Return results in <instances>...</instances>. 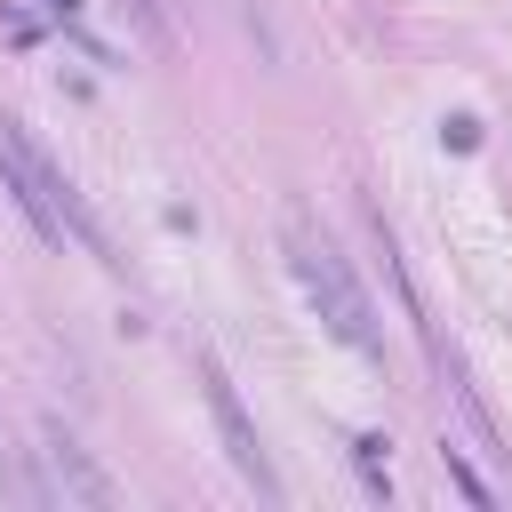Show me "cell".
Returning a JSON list of instances; mask_svg holds the SVG:
<instances>
[{"mask_svg": "<svg viewBox=\"0 0 512 512\" xmlns=\"http://www.w3.org/2000/svg\"><path fill=\"white\" fill-rule=\"evenodd\" d=\"M0 184L16 192V208L32 216V232L48 240V248H64V240H80L96 264H120V248H112V232L96 224V208L80 200V184L16 128V120H0Z\"/></svg>", "mask_w": 512, "mask_h": 512, "instance_id": "6da1fadb", "label": "cell"}, {"mask_svg": "<svg viewBox=\"0 0 512 512\" xmlns=\"http://www.w3.org/2000/svg\"><path fill=\"white\" fill-rule=\"evenodd\" d=\"M280 248H288V264H296V280H304V296L320 304V320H328V336L336 344H352L360 360H384V328H376V304H368V288H360V272H352V256L312 224V216H288V232H280Z\"/></svg>", "mask_w": 512, "mask_h": 512, "instance_id": "7a4b0ae2", "label": "cell"}, {"mask_svg": "<svg viewBox=\"0 0 512 512\" xmlns=\"http://www.w3.org/2000/svg\"><path fill=\"white\" fill-rule=\"evenodd\" d=\"M200 392H208V416H216V432H224V456L240 464V480L264 496V504H280V472H272V456H264V440H256V424H248V408H240V392H232V376L200 352Z\"/></svg>", "mask_w": 512, "mask_h": 512, "instance_id": "3957f363", "label": "cell"}, {"mask_svg": "<svg viewBox=\"0 0 512 512\" xmlns=\"http://www.w3.org/2000/svg\"><path fill=\"white\" fill-rule=\"evenodd\" d=\"M40 456L56 464V488H64L72 504H96V512H104V504H120V488H112V480L88 464V448H80L64 424H48V448H40Z\"/></svg>", "mask_w": 512, "mask_h": 512, "instance_id": "277c9868", "label": "cell"}, {"mask_svg": "<svg viewBox=\"0 0 512 512\" xmlns=\"http://www.w3.org/2000/svg\"><path fill=\"white\" fill-rule=\"evenodd\" d=\"M448 472H456V488H464V496H472V504H496V488H488V480H480V472H472V464H464V456H448Z\"/></svg>", "mask_w": 512, "mask_h": 512, "instance_id": "5b68a950", "label": "cell"}, {"mask_svg": "<svg viewBox=\"0 0 512 512\" xmlns=\"http://www.w3.org/2000/svg\"><path fill=\"white\" fill-rule=\"evenodd\" d=\"M128 8H136V24H144V32H160V8H152V0H128Z\"/></svg>", "mask_w": 512, "mask_h": 512, "instance_id": "8992f818", "label": "cell"}, {"mask_svg": "<svg viewBox=\"0 0 512 512\" xmlns=\"http://www.w3.org/2000/svg\"><path fill=\"white\" fill-rule=\"evenodd\" d=\"M72 8H80V0H56V16H72Z\"/></svg>", "mask_w": 512, "mask_h": 512, "instance_id": "52a82bcc", "label": "cell"}]
</instances>
